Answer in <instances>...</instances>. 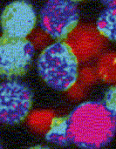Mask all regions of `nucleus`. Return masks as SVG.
<instances>
[{
	"instance_id": "f257e3e1",
	"label": "nucleus",
	"mask_w": 116,
	"mask_h": 149,
	"mask_svg": "<svg viewBox=\"0 0 116 149\" xmlns=\"http://www.w3.org/2000/svg\"><path fill=\"white\" fill-rule=\"evenodd\" d=\"M68 119L71 141L80 148H102L115 136L116 115L103 102H84L72 111Z\"/></svg>"
},
{
	"instance_id": "f03ea898",
	"label": "nucleus",
	"mask_w": 116,
	"mask_h": 149,
	"mask_svg": "<svg viewBox=\"0 0 116 149\" xmlns=\"http://www.w3.org/2000/svg\"><path fill=\"white\" fill-rule=\"evenodd\" d=\"M38 73L52 88L67 91L78 79V58L72 47L58 41L47 46L39 55Z\"/></svg>"
},
{
	"instance_id": "7ed1b4c3",
	"label": "nucleus",
	"mask_w": 116,
	"mask_h": 149,
	"mask_svg": "<svg viewBox=\"0 0 116 149\" xmlns=\"http://www.w3.org/2000/svg\"><path fill=\"white\" fill-rule=\"evenodd\" d=\"M79 20L78 6L70 0H47L40 10V27L59 41L68 37Z\"/></svg>"
},
{
	"instance_id": "20e7f679",
	"label": "nucleus",
	"mask_w": 116,
	"mask_h": 149,
	"mask_svg": "<svg viewBox=\"0 0 116 149\" xmlns=\"http://www.w3.org/2000/svg\"><path fill=\"white\" fill-rule=\"evenodd\" d=\"M33 93L30 86L17 79H8L0 84V123L16 125L29 114Z\"/></svg>"
},
{
	"instance_id": "39448f33",
	"label": "nucleus",
	"mask_w": 116,
	"mask_h": 149,
	"mask_svg": "<svg viewBox=\"0 0 116 149\" xmlns=\"http://www.w3.org/2000/svg\"><path fill=\"white\" fill-rule=\"evenodd\" d=\"M35 49L26 38L0 37V77L11 79L26 73Z\"/></svg>"
},
{
	"instance_id": "423d86ee",
	"label": "nucleus",
	"mask_w": 116,
	"mask_h": 149,
	"mask_svg": "<svg viewBox=\"0 0 116 149\" xmlns=\"http://www.w3.org/2000/svg\"><path fill=\"white\" fill-rule=\"evenodd\" d=\"M36 10L26 0H16L5 6L0 17L3 35L25 38L35 27Z\"/></svg>"
},
{
	"instance_id": "0eeeda50",
	"label": "nucleus",
	"mask_w": 116,
	"mask_h": 149,
	"mask_svg": "<svg viewBox=\"0 0 116 149\" xmlns=\"http://www.w3.org/2000/svg\"><path fill=\"white\" fill-rule=\"evenodd\" d=\"M46 141L59 147H66L72 145L69 135V119L68 116L54 118L51 127L45 134Z\"/></svg>"
},
{
	"instance_id": "6e6552de",
	"label": "nucleus",
	"mask_w": 116,
	"mask_h": 149,
	"mask_svg": "<svg viewBox=\"0 0 116 149\" xmlns=\"http://www.w3.org/2000/svg\"><path fill=\"white\" fill-rule=\"evenodd\" d=\"M99 32L111 41L116 38V5L107 6L100 14L97 20Z\"/></svg>"
},
{
	"instance_id": "1a4fd4ad",
	"label": "nucleus",
	"mask_w": 116,
	"mask_h": 149,
	"mask_svg": "<svg viewBox=\"0 0 116 149\" xmlns=\"http://www.w3.org/2000/svg\"><path fill=\"white\" fill-rule=\"evenodd\" d=\"M103 103L113 114L116 115V89L115 86L110 87L106 93L105 101Z\"/></svg>"
},
{
	"instance_id": "9d476101",
	"label": "nucleus",
	"mask_w": 116,
	"mask_h": 149,
	"mask_svg": "<svg viewBox=\"0 0 116 149\" xmlns=\"http://www.w3.org/2000/svg\"><path fill=\"white\" fill-rule=\"evenodd\" d=\"M103 4L106 6H111V5H115L116 0H100Z\"/></svg>"
},
{
	"instance_id": "9b49d317",
	"label": "nucleus",
	"mask_w": 116,
	"mask_h": 149,
	"mask_svg": "<svg viewBox=\"0 0 116 149\" xmlns=\"http://www.w3.org/2000/svg\"><path fill=\"white\" fill-rule=\"evenodd\" d=\"M70 1H72L73 3H77V2H80V1H83V0H70Z\"/></svg>"
},
{
	"instance_id": "f8f14e48",
	"label": "nucleus",
	"mask_w": 116,
	"mask_h": 149,
	"mask_svg": "<svg viewBox=\"0 0 116 149\" xmlns=\"http://www.w3.org/2000/svg\"><path fill=\"white\" fill-rule=\"evenodd\" d=\"M2 148V146H1V144H0V149Z\"/></svg>"
}]
</instances>
